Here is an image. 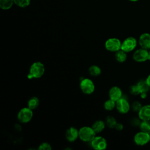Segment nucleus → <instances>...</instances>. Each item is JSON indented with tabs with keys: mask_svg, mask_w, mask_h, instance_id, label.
<instances>
[{
	"mask_svg": "<svg viewBox=\"0 0 150 150\" xmlns=\"http://www.w3.org/2000/svg\"><path fill=\"white\" fill-rule=\"evenodd\" d=\"M45 71L44 64L40 62H35L31 64L27 77L29 79H39L43 76Z\"/></svg>",
	"mask_w": 150,
	"mask_h": 150,
	"instance_id": "nucleus-1",
	"label": "nucleus"
},
{
	"mask_svg": "<svg viewBox=\"0 0 150 150\" xmlns=\"http://www.w3.org/2000/svg\"><path fill=\"white\" fill-rule=\"evenodd\" d=\"M96 134L92 127L84 126L79 129V138L83 142H90Z\"/></svg>",
	"mask_w": 150,
	"mask_h": 150,
	"instance_id": "nucleus-2",
	"label": "nucleus"
},
{
	"mask_svg": "<svg viewBox=\"0 0 150 150\" xmlns=\"http://www.w3.org/2000/svg\"><path fill=\"white\" fill-rule=\"evenodd\" d=\"M33 110L28 107L21 109L17 115V118L19 122L23 124L29 122L33 118Z\"/></svg>",
	"mask_w": 150,
	"mask_h": 150,
	"instance_id": "nucleus-3",
	"label": "nucleus"
},
{
	"mask_svg": "<svg viewBox=\"0 0 150 150\" xmlns=\"http://www.w3.org/2000/svg\"><path fill=\"white\" fill-rule=\"evenodd\" d=\"M137 40L133 36H129L125 38L121 43V49L126 53H129L136 48L138 44Z\"/></svg>",
	"mask_w": 150,
	"mask_h": 150,
	"instance_id": "nucleus-4",
	"label": "nucleus"
},
{
	"mask_svg": "<svg viewBox=\"0 0 150 150\" xmlns=\"http://www.w3.org/2000/svg\"><path fill=\"white\" fill-rule=\"evenodd\" d=\"M134 142L138 146L145 145L150 142V134L140 130L134 135Z\"/></svg>",
	"mask_w": 150,
	"mask_h": 150,
	"instance_id": "nucleus-5",
	"label": "nucleus"
},
{
	"mask_svg": "<svg viewBox=\"0 0 150 150\" xmlns=\"http://www.w3.org/2000/svg\"><path fill=\"white\" fill-rule=\"evenodd\" d=\"M80 88L84 94H91L95 90V85L91 79L84 78L80 81Z\"/></svg>",
	"mask_w": 150,
	"mask_h": 150,
	"instance_id": "nucleus-6",
	"label": "nucleus"
},
{
	"mask_svg": "<svg viewBox=\"0 0 150 150\" xmlns=\"http://www.w3.org/2000/svg\"><path fill=\"white\" fill-rule=\"evenodd\" d=\"M122 42L117 38H111L108 39L104 44L105 49L110 52H116L121 49Z\"/></svg>",
	"mask_w": 150,
	"mask_h": 150,
	"instance_id": "nucleus-7",
	"label": "nucleus"
},
{
	"mask_svg": "<svg viewBox=\"0 0 150 150\" xmlns=\"http://www.w3.org/2000/svg\"><path fill=\"white\" fill-rule=\"evenodd\" d=\"M90 143L92 148L96 150H104L107 147V140L105 138L100 135H96Z\"/></svg>",
	"mask_w": 150,
	"mask_h": 150,
	"instance_id": "nucleus-8",
	"label": "nucleus"
},
{
	"mask_svg": "<svg viewBox=\"0 0 150 150\" xmlns=\"http://www.w3.org/2000/svg\"><path fill=\"white\" fill-rule=\"evenodd\" d=\"M132 58L138 63H143L148 60V50L142 47L135 50L133 53Z\"/></svg>",
	"mask_w": 150,
	"mask_h": 150,
	"instance_id": "nucleus-9",
	"label": "nucleus"
},
{
	"mask_svg": "<svg viewBox=\"0 0 150 150\" xmlns=\"http://www.w3.org/2000/svg\"><path fill=\"white\" fill-rule=\"evenodd\" d=\"M115 108L120 113L125 114L129 111L131 109V105L126 98L122 97L116 101Z\"/></svg>",
	"mask_w": 150,
	"mask_h": 150,
	"instance_id": "nucleus-10",
	"label": "nucleus"
},
{
	"mask_svg": "<svg viewBox=\"0 0 150 150\" xmlns=\"http://www.w3.org/2000/svg\"><path fill=\"white\" fill-rule=\"evenodd\" d=\"M138 44L140 47L150 49V33L145 32L142 33L138 39Z\"/></svg>",
	"mask_w": 150,
	"mask_h": 150,
	"instance_id": "nucleus-11",
	"label": "nucleus"
},
{
	"mask_svg": "<svg viewBox=\"0 0 150 150\" xmlns=\"http://www.w3.org/2000/svg\"><path fill=\"white\" fill-rule=\"evenodd\" d=\"M138 117L141 121H150V104L142 105L138 112Z\"/></svg>",
	"mask_w": 150,
	"mask_h": 150,
	"instance_id": "nucleus-12",
	"label": "nucleus"
},
{
	"mask_svg": "<svg viewBox=\"0 0 150 150\" xmlns=\"http://www.w3.org/2000/svg\"><path fill=\"white\" fill-rule=\"evenodd\" d=\"M65 137L69 142H73L79 138V130L74 127H70L66 130Z\"/></svg>",
	"mask_w": 150,
	"mask_h": 150,
	"instance_id": "nucleus-13",
	"label": "nucleus"
},
{
	"mask_svg": "<svg viewBox=\"0 0 150 150\" xmlns=\"http://www.w3.org/2000/svg\"><path fill=\"white\" fill-rule=\"evenodd\" d=\"M108 95L110 99L117 101L122 97V91L119 87L113 86L109 90Z\"/></svg>",
	"mask_w": 150,
	"mask_h": 150,
	"instance_id": "nucleus-14",
	"label": "nucleus"
},
{
	"mask_svg": "<svg viewBox=\"0 0 150 150\" xmlns=\"http://www.w3.org/2000/svg\"><path fill=\"white\" fill-rule=\"evenodd\" d=\"M106 126L105 122L101 120H98L96 121L92 125V128L95 131L96 134L101 132L105 128Z\"/></svg>",
	"mask_w": 150,
	"mask_h": 150,
	"instance_id": "nucleus-15",
	"label": "nucleus"
},
{
	"mask_svg": "<svg viewBox=\"0 0 150 150\" xmlns=\"http://www.w3.org/2000/svg\"><path fill=\"white\" fill-rule=\"evenodd\" d=\"M127 53L120 49L115 52V60L119 63H124L126 61L127 58Z\"/></svg>",
	"mask_w": 150,
	"mask_h": 150,
	"instance_id": "nucleus-16",
	"label": "nucleus"
},
{
	"mask_svg": "<svg viewBox=\"0 0 150 150\" xmlns=\"http://www.w3.org/2000/svg\"><path fill=\"white\" fill-rule=\"evenodd\" d=\"M88 72L93 77H97L101 73V70L100 67L97 65H91L88 69Z\"/></svg>",
	"mask_w": 150,
	"mask_h": 150,
	"instance_id": "nucleus-17",
	"label": "nucleus"
},
{
	"mask_svg": "<svg viewBox=\"0 0 150 150\" xmlns=\"http://www.w3.org/2000/svg\"><path fill=\"white\" fill-rule=\"evenodd\" d=\"M39 105V100L36 97H32L30 98L28 101V107L32 110L38 108Z\"/></svg>",
	"mask_w": 150,
	"mask_h": 150,
	"instance_id": "nucleus-18",
	"label": "nucleus"
},
{
	"mask_svg": "<svg viewBox=\"0 0 150 150\" xmlns=\"http://www.w3.org/2000/svg\"><path fill=\"white\" fill-rule=\"evenodd\" d=\"M137 85L139 90L140 93L142 92H148L149 90V86L146 82L145 80H141L137 83Z\"/></svg>",
	"mask_w": 150,
	"mask_h": 150,
	"instance_id": "nucleus-19",
	"label": "nucleus"
},
{
	"mask_svg": "<svg viewBox=\"0 0 150 150\" xmlns=\"http://www.w3.org/2000/svg\"><path fill=\"white\" fill-rule=\"evenodd\" d=\"M13 4V0H0V8L3 10H8L11 8Z\"/></svg>",
	"mask_w": 150,
	"mask_h": 150,
	"instance_id": "nucleus-20",
	"label": "nucleus"
},
{
	"mask_svg": "<svg viewBox=\"0 0 150 150\" xmlns=\"http://www.w3.org/2000/svg\"><path fill=\"white\" fill-rule=\"evenodd\" d=\"M116 107V101L109 98L104 103V108L107 111H111Z\"/></svg>",
	"mask_w": 150,
	"mask_h": 150,
	"instance_id": "nucleus-21",
	"label": "nucleus"
},
{
	"mask_svg": "<svg viewBox=\"0 0 150 150\" xmlns=\"http://www.w3.org/2000/svg\"><path fill=\"white\" fill-rule=\"evenodd\" d=\"M139 127L141 131L150 134V121H141Z\"/></svg>",
	"mask_w": 150,
	"mask_h": 150,
	"instance_id": "nucleus-22",
	"label": "nucleus"
},
{
	"mask_svg": "<svg viewBox=\"0 0 150 150\" xmlns=\"http://www.w3.org/2000/svg\"><path fill=\"white\" fill-rule=\"evenodd\" d=\"M105 124L110 128H114L117 122L115 118L112 116H108L105 119Z\"/></svg>",
	"mask_w": 150,
	"mask_h": 150,
	"instance_id": "nucleus-23",
	"label": "nucleus"
},
{
	"mask_svg": "<svg viewBox=\"0 0 150 150\" xmlns=\"http://www.w3.org/2000/svg\"><path fill=\"white\" fill-rule=\"evenodd\" d=\"M14 4L21 8H26L30 5V0H13Z\"/></svg>",
	"mask_w": 150,
	"mask_h": 150,
	"instance_id": "nucleus-24",
	"label": "nucleus"
},
{
	"mask_svg": "<svg viewBox=\"0 0 150 150\" xmlns=\"http://www.w3.org/2000/svg\"><path fill=\"white\" fill-rule=\"evenodd\" d=\"M142 107V105L138 101H134L131 105V108L132 110V111L137 112H138Z\"/></svg>",
	"mask_w": 150,
	"mask_h": 150,
	"instance_id": "nucleus-25",
	"label": "nucleus"
},
{
	"mask_svg": "<svg viewBox=\"0 0 150 150\" xmlns=\"http://www.w3.org/2000/svg\"><path fill=\"white\" fill-rule=\"evenodd\" d=\"M129 92L131 94L134 95V96H137V95H139L140 94V91H139V90L137 85L136 84H134V85H132L129 88Z\"/></svg>",
	"mask_w": 150,
	"mask_h": 150,
	"instance_id": "nucleus-26",
	"label": "nucleus"
},
{
	"mask_svg": "<svg viewBox=\"0 0 150 150\" xmlns=\"http://www.w3.org/2000/svg\"><path fill=\"white\" fill-rule=\"evenodd\" d=\"M38 149L39 150H50L52 149V146L49 143L44 142L39 145Z\"/></svg>",
	"mask_w": 150,
	"mask_h": 150,
	"instance_id": "nucleus-27",
	"label": "nucleus"
},
{
	"mask_svg": "<svg viewBox=\"0 0 150 150\" xmlns=\"http://www.w3.org/2000/svg\"><path fill=\"white\" fill-rule=\"evenodd\" d=\"M123 128H124V126H123V125H122L121 123L117 122V124L115 125V128H115L116 130L120 131L122 130Z\"/></svg>",
	"mask_w": 150,
	"mask_h": 150,
	"instance_id": "nucleus-28",
	"label": "nucleus"
},
{
	"mask_svg": "<svg viewBox=\"0 0 150 150\" xmlns=\"http://www.w3.org/2000/svg\"><path fill=\"white\" fill-rule=\"evenodd\" d=\"M147 93L148 92H142V93H141L139 96L141 97V98L142 99H145L146 97H147Z\"/></svg>",
	"mask_w": 150,
	"mask_h": 150,
	"instance_id": "nucleus-29",
	"label": "nucleus"
},
{
	"mask_svg": "<svg viewBox=\"0 0 150 150\" xmlns=\"http://www.w3.org/2000/svg\"><path fill=\"white\" fill-rule=\"evenodd\" d=\"M145 80H146V83L148 84V86H149V87H150V74H149V75L147 76V77L146 78Z\"/></svg>",
	"mask_w": 150,
	"mask_h": 150,
	"instance_id": "nucleus-30",
	"label": "nucleus"
},
{
	"mask_svg": "<svg viewBox=\"0 0 150 150\" xmlns=\"http://www.w3.org/2000/svg\"><path fill=\"white\" fill-rule=\"evenodd\" d=\"M148 60H150V49L148 50Z\"/></svg>",
	"mask_w": 150,
	"mask_h": 150,
	"instance_id": "nucleus-31",
	"label": "nucleus"
},
{
	"mask_svg": "<svg viewBox=\"0 0 150 150\" xmlns=\"http://www.w3.org/2000/svg\"><path fill=\"white\" fill-rule=\"evenodd\" d=\"M129 1H132V2H136V1H139V0H129Z\"/></svg>",
	"mask_w": 150,
	"mask_h": 150,
	"instance_id": "nucleus-32",
	"label": "nucleus"
}]
</instances>
